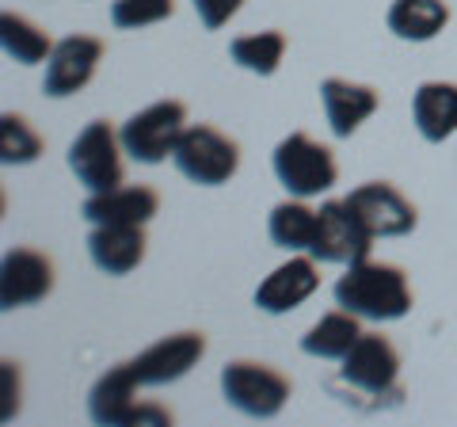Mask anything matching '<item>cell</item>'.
<instances>
[{
	"instance_id": "cb8c5ba5",
	"label": "cell",
	"mask_w": 457,
	"mask_h": 427,
	"mask_svg": "<svg viewBox=\"0 0 457 427\" xmlns=\"http://www.w3.org/2000/svg\"><path fill=\"white\" fill-rule=\"evenodd\" d=\"M42 156V134L23 115H0V161L35 164Z\"/></svg>"
},
{
	"instance_id": "4fadbf2b",
	"label": "cell",
	"mask_w": 457,
	"mask_h": 427,
	"mask_svg": "<svg viewBox=\"0 0 457 427\" xmlns=\"http://www.w3.org/2000/svg\"><path fill=\"white\" fill-rule=\"evenodd\" d=\"M317 287H320L317 260H312V255H290L282 267H275V272L260 282L255 306L270 313V317H278V313H290L302 302H309V297L317 294Z\"/></svg>"
},
{
	"instance_id": "ffe728a7",
	"label": "cell",
	"mask_w": 457,
	"mask_h": 427,
	"mask_svg": "<svg viewBox=\"0 0 457 427\" xmlns=\"http://www.w3.org/2000/svg\"><path fill=\"white\" fill-rule=\"evenodd\" d=\"M450 23L446 0H393L389 31L404 42H431Z\"/></svg>"
},
{
	"instance_id": "8992f818",
	"label": "cell",
	"mask_w": 457,
	"mask_h": 427,
	"mask_svg": "<svg viewBox=\"0 0 457 427\" xmlns=\"http://www.w3.org/2000/svg\"><path fill=\"white\" fill-rule=\"evenodd\" d=\"M122 153L126 149H122L119 130L107 119H96L69 146V168H73V176L92 195L111 191V188H122Z\"/></svg>"
},
{
	"instance_id": "277c9868",
	"label": "cell",
	"mask_w": 457,
	"mask_h": 427,
	"mask_svg": "<svg viewBox=\"0 0 457 427\" xmlns=\"http://www.w3.org/2000/svg\"><path fill=\"white\" fill-rule=\"evenodd\" d=\"M221 393H225V401L237 412H245V416L270 420L290 401V378L267 363L237 359L221 370Z\"/></svg>"
},
{
	"instance_id": "7a4b0ae2",
	"label": "cell",
	"mask_w": 457,
	"mask_h": 427,
	"mask_svg": "<svg viewBox=\"0 0 457 427\" xmlns=\"http://www.w3.org/2000/svg\"><path fill=\"white\" fill-rule=\"evenodd\" d=\"M270 168H275L278 183L297 198H312L336 188L339 180V164L328 146L312 141L309 134L294 130L290 138H282L275 153H270Z\"/></svg>"
},
{
	"instance_id": "9c48e42d",
	"label": "cell",
	"mask_w": 457,
	"mask_h": 427,
	"mask_svg": "<svg viewBox=\"0 0 457 427\" xmlns=\"http://www.w3.org/2000/svg\"><path fill=\"white\" fill-rule=\"evenodd\" d=\"M339 363V378L370 397H389L400 381V355L381 332H362Z\"/></svg>"
},
{
	"instance_id": "3957f363",
	"label": "cell",
	"mask_w": 457,
	"mask_h": 427,
	"mask_svg": "<svg viewBox=\"0 0 457 427\" xmlns=\"http://www.w3.org/2000/svg\"><path fill=\"white\" fill-rule=\"evenodd\" d=\"M171 161L183 176L198 188H221L237 176L240 168V146L228 134H221L218 126L210 122H195L187 130L179 134L176 141V153H171Z\"/></svg>"
},
{
	"instance_id": "603a6c76",
	"label": "cell",
	"mask_w": 457,
	"mask_h": 427,
	"mask_svg": "<svg viewBox=\"0 0 457 427\" xmlns=\"http://www.w3.org/2000/svg\"><path fill=\"white\" fill-rule=\"evenodd\" d=\"M228 58L255 77H270V73H278V65L286 58V35L282 31L240 35V38L228 42Z\"/></svg>"
},
{
	"instance_id": "d4e9b609",
	"label": "cell",
	"mask_w": 457,
	"mask_h": 427,
	"mask_svg": "<svg viewBox=\"0 0 457 427\" xmlns=\"http://www.w3.org/2000/svg\"><path fill=\"white\" fill-rule=\"evenodd\" d=\"M176 12V0H114L111 23L122 31H137V27H153Z\"/></svg>"
},
{
	"instance_id": "2e32d148",
	"label": "cell",
	"mask_w": 457,
	"mask_h": 427,
	"mask_svg": "<svg viewBox=\"0 0 457 427\" xmlns=\"http://www.w3.org/2000/svg\"><path fill=\"white\" fill-rule=\"evenodd\" d=\"M156 210H161V195L145 183H130V188L96 191L84 203V218L92 225H149Z\"/></svg>"
},
{
	"instance_id": "e0dca14e",
	"label": "cell",
	"mask_w": 457,
	"mask_h": 427,
	"mask_svg": "<svg viewBox=\"0 0 457 427\" xmlns=\"http://www.w3.org/2000/svg\"><path fill=\"white\" fill-rule=\"evenodd\" d=\"M145 225H96L88 233V255L104 275H130L145 260Z\"/></svg>"
},
{
	"instance_id": "5b68a950",
	"label": "cell",
	"mask_w": 457,
	"mask_h": 427,
	"mask_svg": "<svg viewBox=\"0 0 457 427\" xmlns=\"http://www.w3.org/2000/svg\"><path fill=\"white\" fill-rule=\"evenodd\" d=\"M183 130H187V107L179 99H161V104H149L145 111L126 119L119 138L122 149L137 164H161L164 156L176 153V141Z\"/></svg>"
},
{
	"instance_id": "8fae6325",
	"label": "cell",
	"mask_w": 457,
	"mask_h": 427,
	"mask_svg": "<svg viewBox=\"0 0 457 427\" xmlns=\"http://www.w3.org/2000/svg\"><path fill=\"white\" fill-rule=\"evenodd\" d=\"M203 355H206L203 332H176V336L156 339L141 355H134L130 370H134L137 386H168V381H179L191 366H198Z\"/></svg>"
},
{
	"instance_id": "d6986e66",
	"label": "cell",
	"mask_w": 457,
	"mask_h": 427,
	"mask_svg": "<svg viewBox=\"0 0 457 427\" xmlns=\"http://www.w3.org/2000/svg\"><path fill=\"white\" fill-rule=\"evenodd\" d=\"M362 317L351 309H336V313H324V317L312 324V329L302 336V351L312 355V359H343L362 336Z\"/></svg>"
},
{
	"instance_id": "6da1fadb",
	"label": "cell",
	"mask_w": 457,
	"mask_h": 427,
	"mask_svg": "<svg viewBox=\"0 0 457 427\" xmlns=\"http://www.w3.org/2000/svg\"><path fill=\"white\" fill-rule=\"evenodd\" d=\"M336 306L359 313L362 321H400L411 309V287L404 267L385 260H359L336 282Z\"/></svg>"
},
{
	"instance_id": "7c38bea8",
	"label": "cell",
	"mask_w": 457,
	"mask_h": 427,
	"mask_svg": "<svg viewBox=\"0 0 457 427\" xmlns=\"http://www.w3.org/2000/svg\"><path fill=\"white\" fill-rule=\"evenodd\" d=\"M54 290V264L35 248H8L0 264V306L23 309Z\"/></svg>"
},
{
	"instance_id": "7402d4cb",
	"label": "cell",
	"mask_w": 457,
	"mask_h": 427,
	"mask_svg": "<svg viewBox=\"0 0 457 427\" xmlns=\"http://www.w3.org/2000/svg\"><path fill=\"white\" fill-rule=\"evenodd\" d=\"M0 46H4L8 58H16L20 65L50 62V54H54L50 35L42 31L38 23L20 16V12H4V16H0Z\"/></svg>"
},
{
	"instance_id": "ba28073f",
	"label": "cell",
	"mask_w": 457,
	"mask_h": 427,
	"mask_svg": "<svg viewBox=\"0 0 457 427\" xmlns=\"http://www.w3.org/2000/svg\"><path fill=\"white\" fill-rule=\"evenodd\" d=\"M347 206L359 214L362 225L374 237H404L420 225V210L416 203L393 188V183L385 180H374V183H362V188H354L347 195Z\"/></svg>"
},
{
	"instance_id": "30bf717a",
	"label": "cell",
	"mask_w": 457,
	"mask_h": 427,
	"mask_svg": "<svg viewBox=\"0 0 457 427\" xmlns=\"http://www.w3.org/2000/svg\"><path fill=\"white\" fill-rule=\"evenodd\" d=\"M99 62H104V38L65 35L62 42H54V54L46 62V77H42V92L54 96V99L80 92L84 84L96 77Z\"/></svg>"
},
{
	"instance_id": "ac0fdd59",
	"label": "cell",
	"mask_w": 457,
	"mask_h": 427,
	"mask_svg": "<svg viewBox=\"0 0 457 427\" xmlns=\"http://www.w3.org/2000/svg\"><path fill=\"white\" fill-rule=\"evenodd\" d=\"M411 119H416V130L431 146H442L457 130V84L446 80L420 84L416 99H411Z\"/></svg>"
},
{
	"instance_id": "5bb4252c",
	"label": "cell",
	"mask_w": 457,
	"mask_h": 427,
	"mask_svg": "<svg viewBox=\"0 0 457 427\" xmlns=\"http://www.w3.org/2000/svg\"><path fill=\"white\" fill-rule=\"evenodd\" d=\"M137 378L130 370V359L111 366L107 374L96 378V386L88 393V416L99 427H122V423H137L141 416V405H137Z\"/></svg>"
},
{
	"instance_id": "52a82bcc",
	"label": "cell",
	"mask_w": 457,
	"mask_h": 427,
	"mask_svg": "<svg viewBox=\"0 0 457 427\" xmlns=\"http://www.w3.org/2000/svg\"><path fill=\"white\" fill-rule=\"evenodd\" d=\"M374 233L362 225V218L347 206V198H332L317 210V240H312L309 255L320 264H359L370 260V248H374Z\"/></svg>"
},
{
	"instance_id": "484cf974",
	"label": "cell",
	"mask_w": 457,
	"mask_h": 427,
	"mask_svg": "<svg viewBox=\"0 0 457 427\" xmlns=\"http://www.w3.org/2000/svg\"><path fill=\"white\" fill-rule=\"evenodd\" d=\"M191 4H195V12H198V20H203L206 31H221V27L240 12L245 0H191Z\"/></svg>"
},
{
	"instance_id": "9a60e30c",
	"label": "cell",
	"mask_w": 457,
	"mask_h": 427,
	"mask_svg": "<svg viewBox=\"0 0 457 427\" xmlns=\"http://www.w3.org/2000/svg\"><path fill=\"white\" fill-rule=\"evenodd\" d=\"M320 104L328 126H332L336 138H351L359 126L381 107V92L370 88V84H354L343 77H328L320 84Z\"/></svg>"
},
{
	"instance_id": "44dd1931",
	"label": "cell",
	"mask_w": 457,
	"mask_h": 427,
	"mask_svg": "<svg viewBox=\"0 0 457 427\" xmlns=\"http://www.w3.org/2000/svg\"><path fill=\"white\" fill-rule=\"evenodd\" d=\"M267 233L275 240V248L286 252H309L312 240H317V210L305 206V198H286L270 210L267 218Z\"/></svg>"
}]
</instances>
